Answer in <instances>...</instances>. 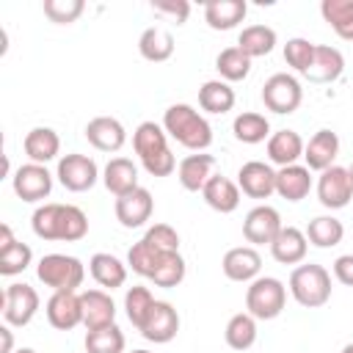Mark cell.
Here are the masks:
<instances>
[{
	"label": "cell",
	"mask_w": 353,
	"mask_h": 353,
	"mask_svg": "<svg viewBox=\"0 0 353 353\" xmlns=\"http://www.w3.org/2000/svg\"><path fill=\"white\" fill-rule=\"evenodd\" d=\"M281 215L276 207L270 204H256L254 210L245 212L243 218V237L251 245H270L276 240V234L281 232Z\"/></svg>",
	"instance_id": "obj_12"
},
{
	"label": "cell",
	"mask_w": 353,
	"mask_h": 353,
	"mask_svg": "<svg viewBox=\"0 0 353 353\" xmlns=\"http://www.w3.org/2000/svg\"><path fill=\"white\" fill-rule=\"evenodd\" d=\"M14 353H36L33 347H19V350H14Z\"/></svg>",
	"instance_id": "obj_52"
},
{
	"label": "cell",
	"mask_w": 353,
	"mask_h": 353,
	"mask_svg": "<svg viewBox=\"0 0 353 353\" xmlns=\"http://www.w3.org/2000/svg\"><path fill=\"white\" fill-rule=\"evenodd\" d=\"M320 14L339 39L353 41V0H323Z\"/></svg>",
	"instance_id": "obj_37"
},
{
	"label": "cell",
	"mask_w": 353,
	"mask_h": 353,
	"mask_svg": "<svg viewBox=\"0 0 353 353\" xmlns=\"http://www.w3.org/2000/svg\"><path fill=\"white\" fill-rule=\"evenodd\" d=\"M201 199L207 201V207H212L221 215H229L240 207V188L237 182H232L223 174H212L201 190Z\"/></svg>",
	"instance_id": "obj_22"
},
{
	"label": "cell",
	"mask_w": 353,
	"mask_h": 353,
	"mask_svg": "<svg viewBox=\"0 0 353 353\" xmlns=\"http://www.w3.org/2000/svg\"><path fill=\"white\" fill-rule=\"evenodd\" d=\"M47 323L58 331H72L74 325L83 323V303L80 292H52L44 306Z\"/></svg>",
	"instance_id": "obj_17"
},
{
	"label": "cell",
	"mask_w": 353,
	"mask_h": 353,
	"mask_svg": "<svg viewBox=\"0 0 353 353\" xmlns=\"http://www.w3.org/2000/svg\"><path fill=\"white\" fill-rule=\"evenodd\" d=\"M312 190V171L301 163L295 165H284L276 171V193L287 201H301L306 199Z\"/></svg>",
	"instance_id": "obj_29"
},
{
	"label": "cell",
	"mask_w": 353,
	"mask_h": 353,
	"mask_svg": "<svg viewBox=\"0 0 353 353\" xmlns=\"http://www.w3.org/2000/svg\"><path fill=\"white\" fill-rule=\"evenodd\" d=\"M113 212H116V221L124 229H138V226H143L152 218L154 199H152V193L146 188H135V190H130V193H124V196L116 199Z\"/></svg>",
	"instance_id": "obj_15"
},
{
	"label": "cell",
	"mask_w": 353,
	"mask_h": 353,
	"mask_svg": "<svg viewBox=\"0 0 353 353\" xmlns=\"http://www.w3.org/2000/svg\"><path fill=\"white\" fill-rule=\"evenodd\" d=\"M174 254V251H171ZM165 254L163 251H157L154 245H149L143 237L138 240V243H132L130 245V251H127V268L132 270V273H138V276H143V279H149L152 273H154V268L160 265V259H163Z\"/></svg>",
	"instance_id": "obj_40"
},
{
	"label": "cell",
	"mask_w": 353,
	"mask_h": 353,
	"mask_svg": "<svg viewBox=\"0 0 353 353\" xmlns=\"http://www.w3.org/2000/svg\"><path fill=\"white\" fill-rule=\"evenodd\" d=\"M143 240H146L149 245H154L157 251H163V254L179 251V234H176V229L168 226V223H154V226H149L146 234H143Z\"/></svg>",
	"instance_id": "obj_46"
},
{
	"label": "cell",
	"mask_w": 353,
	"mask_h": 353,
	"mask_svg": "<svg viewBox=\"0 0 353 353\" xmlns=\"http://www.w3.org/2000/svg\"><path fill=\"white\" fill-rule=\"evenodd\" d=\"M347 171H350V179H353V163H350V165H347Z\"/></svg>",
	"instance_id": "obj_54"
},
{
	"label": "cell",
	"mask_w": 353,
	"mask_h": 353,
	"mask_svg": "<svg viewBox=\"0 0 353 353\" xmlns=\"http://www.w3.org/2000/svg\"><path fill=\"white\" fill-rule=\"evenodd\" d=\"M41 8H44V17L50 22H55V25H72L85 11V3L83 0H44Z\"/></svg>",
	"instance_id": "obj_44"
},
{
	"label": "cell",
	"mask_w": 353,
	"mask_h": 353,
	"mask_svg": "<svg viewBox=\"0 0 353 353\" xmlns=\"http://www.w3.org/2000/svg\"><path fill=\"white\" fill-rule=\"evenodd\" d=\"M17 237H14V232H11V226L8 223H0V248H6V245H11Z\"/></svg>",
	"instance_id": "obj_50"
},
{
	"label": "cell",
	"mask_w": 353,
	"mask_h": 353,
	"mask_svg": "<svg viewBox=\"0 0 353 353\" xmlns=\"http://www.w3.org/2000/svg\"><path fill=\"white\" fill-rule=\"evenodd\" d=\"M138 331L146 342L165 345L179 334V312L168 301H154V306L149 309V314H146V320Z\"/></svg>",
	"instance_id": "obj_13"
},
{
	"label": "cell",
	"mask_w": 353,
	"mask_h": 353,
	"mask_svg": "<svg viewBox=\"0 0 353 353\" xmlns=\"http://www.w3.org/2000/svg\"><path fill=\"white\" fill-rule=\"evenodd\" d=\"M36 276L52 292H77L85 279V265L72 254H44L36 265Z\"/></svg>",
	"instance_id": "obj_5"
},
{
	"label": "cell",
	"mask_w": 353,
	"mask_h": 353,
	"mask_svg": "<svg viewBox=\"0 0 353 353\" xmlns=\"http://www.w3.org/2000/svg\"><path fill=\"white\" fill-rule=\"evenodd\" d=\"M102 182L119 199V196L141 188L138 185V165L132 160H127V157H110L108 165L102 168Z\"/></svg>",
	"instance_id": "obj_28"
},
{
	"label": "cell",
	"mask_w": 353,
	"mask_h": 353,
	"mask_svg": "<svg viewBox=\"0 0 353 353\" xmlns=\"http://www.w3.org/2000/svg\"><path fill=\"white\" fill-rule=\"evenodd\" d=\"M11 185H14V193H17L22 201L39 204V201L50 199V193H52V174L47 171V165L25 163V165H19V168L14 171Z\"/></svg>",
	"instance_id": "obj_11"
},
{
	"label": "cell",
	"mask_w": 353,
	"mask_h": 353,
	"mask_svg": "<svg viewBox=\"0 0 353 353\" xmlns=\"http://www.w3.org/2000/svg\"><path fill=\"white\" fill-rule=\"evenodd\" d=\"M152 306H154V295H152L149 287L135 284V287H130V290L124 292V312H127V320H130L135 328L143 325V320H146V314H149Z\"/></svg>",
	"instance_id": "obj_42"
},
{
	"label": "cell",
	"mask_w": 353,
	"mask_h": 353,
	"mask_svg": "<svg viewBox=\"0 0 353 353\" xmlns=\"http://www.w3.org/2000/svg\"><path fill=\"white\" fill-rule=\"evenodd\" d=\"M88 270H91L94 281H97L99 287H105V290L124 287V281H127V265H124L119 256L105 254V251H99V254H94V256L88 259Z\"/></svg>",
	"instance_id": "obj_30"
},
{
	"label": "cell",
	"mask_w": 353,
	"mask_h": 353,
	"mask_svg": "<svg viewBox=\"0 0 353 353\" xmlns=\"http://www.w3.org/2000/svg\"><path fill=\"white\" fill-rule=\"evenodd\" d=\"M30 262H33V251H30V245L22 243V240H14L11 245L0 248V273H3V276H17V273H22Z\"/></svg>",
	"instance_id": "obj_43"
},
{
	"label": "cell",
	"mask_w": 353,
	"mask_h": 353,
	"mask_svg": "<svg viewBox=\"0 0 353 353\" xmlns=\"http://www.w3.org/2000/svg\"><path fill=\"white\" fill-rule=\"evenodd\" d=\"M248 14L245 0H210L204 3V22L212 30H232L237 28Z\"/></svg>",
	"instance_id": "obj_26"
},
{
	"label": "cell",
	"mask_w": 353,
	"mask_h": 353,
	"mask_svg": "<svg viewBox=\"0 0 353 353\" xmlns=\"http://www.w3.org/2000/svg\"><path fill=\"white\" fill-rule=\"evenodd\" d=\"M85 141L99 152H119L127 143V130L113 116H97L85 124Z\"/></svg>",
	"instance_id": "obj_18"
},
{
	"label": "cell",
	"mask_w": 353,
	"mask_h": 353,
	"mask_svg": "<svg viewBox=\"0 0 353 353\" xmlns=\"http://www.w3.org/2000/svg\"><path fill=\"white\" fill-rule=\"evenodd\" d=\"M199 108L212 113V116H223L234 108V88L226 80H207L199 88Z\"/></svg>",
	"instance_id": "obj_32"
},
{
	"label": "cell",
	"mask_w": 353,
	"mask_h": 353,
	"mask_svg": "<svg viewBox=\"0 0 353 353\" xmlns=\"http://www.w3.org/2000/svg\"><path fill=\"white\" fill-rule=\"evenodd\" d=\"M39 292L25 284V281H14L3 290V323H8L11 328H22L28 325L36 312H39Z\"/></svg>",
	"instance_id": "obj_8"
},
{
	"label": "cell",
	"mask_w": 353,
	"mask_h": 353,
	"mask_svg": "<svg viewBox=\"0 0 353 353\" xmlns=\"http://www.w3.org/2000/svg\"><path fill=\"white\" fill-rule=\"evenodd\" d=\"M163 130L168 132V138L190 152H207L212 143L210 121L188 102H176L163 113Z\"/></svg>",
	"instance_id": "obj_2"
},
{
	"label": "cell",
	"mask_w": 353,
	"mask_h": 353,
	"mask_svg": "<svg viewBox=\"0 0 353 353\" xmlns=\"http://www.w3.org/2000/svg\"><path fill=\"white\" fill-rule=\"evenodd\" d=\"M215 69H218L221 80H226V83H240V80H245L248 72H251V58L234 44V47H226V50L218 52Z\"/></svg>",
	"instance_id": "obj_38"
},
{
	"label": "cell",
	"mask_w": 353,
	"mask_h": 353,
	"mask_svg": "<svg viewBox=\"0 0 353 353\" xmlns=\"http://www.w3.org/2000/svg\"><path fill=\"white\" fill-rule=\"evenodd\" d=\"M290 295L303 309H320L331 301V273L323 265H298L290 273Z\"/></svg>",
	"instance_id": "obj_4"
},
{
	"label": "cell",
	"mask_w": 353,
	"mask_h": 353,
	"mask_svg": "<svg viewBox=\"0 0 353 353\" xmlns=\"http://www.w3.org/2000/svg\"><path fill=\"white\" fill-rule=\"evenodd\" d=\"M212 168H215V157H212V154H207V152H193V154H188V157L179 160V165H176V179H179V185H182L185 190L201 193L204 185H207V179L212 176Z\"/></svg>",
	"instance_id": "obj_21"
},
{
	"label": "cell",
	"mask_w": 353,
	"mask_h": 353,
	"mask_svg": "<svg viewBox=\"0 0 353 353\" xmlns=\"http://www.w3.org/2000/svg\"><path fill=\"white\" fill-rule=\"evenodd\" d=\"M342 237H345V226L334 215H317L306 226V240L314 248H334L342 243Z\"/></svg>",
	"instance_id": "obj_35"
},
{
	"label": "cell",
	"mask_w": 353,
	"mask_h": 353,
	"mask_svg": "<svg viewBox=\"0 0 353 353\" xmlns=\"http://www.w3.org/2000/svg\"><path fill=\"white\" fill-rule=\"evenodd\" d=\"M58 182L72 190V193H85L97 185L99 179V168L94 163V157L88 154H80V152H69L58 160V171H55Z\"/></svg>",
	"instance_id": "obj_9"
},
{
	"label": "cell",
	"mask_w": 353,
	"mask_h": 353,
	"mask_svg": "<svg viewBox=\"0 0 353 353\" xmlns=\"http://www.w3.org/2000/svg\"><path fill=\"white\" fill-rule=\"evenodd\" d=\"M314 41H309V39H301V36H295V39H287V44H284V61H287V66H292L295 72H306L309 69V63H312V58H314Z\"/></svg>",
	"instance_id": "obj_45"
},
{
	"label": "cell",
	"mask_w": 353,
	"mask_h": 353,
	"mask_svg": "<svg viewBox=\"0 0 353 353\" xmlns=\"http://www.w3.org/2000/svg\"><path fill=\"white\" fill-rule=\"evenodd\" d=\"M303 138L295 132V130H279V132H270L268 138V160L279 168L284 165H295L301 157H303Z\"/></svg>",
	"instance_id": "obj_25"
},
{
	"label": "cell",
	"mask_w": 353,
	"mask_h": 353,
	"mask_svg": "<svg viewBox=\"0 0 353 353\" xmlns=\"http://www.w3.org/2000/svg\"><path fill=\"white\" fill-rule=\"evenodd\" d=\"M237 188L248 199H270L276 193V171L262 160H248L237 168Z\"/></svg>",
	"instance_id": "obj_16"
},
{
	"label": "cell",
	"mask_w": 353,
	"mask_h": 353,
	"mask_svg": "<svg viewBox=\"0 0 353 353\" xmlns=\"http://www.w3.org/2000/svg\"><path fill=\"white\" fill-rule=\"evenodd\" d=\"M342 72H345V55L336 47L317 44L314 47V58H312L309 69L303 72V77L309 83H334Z\"/></svg>",
	"instance_id": "obj_24"
},
{
	"label": "cell",
	"mask_w": 353,
	"mask_h": 353,
	"mask_svg": "<svg viewBox=\"0 0 353 353\" xmlns=\"http://www.w3.org/2000/svg\"><path fill=\"white\" fill-rule=\"evenodd\" d=\"M334 276L339 284L353 287V254H342L334 259Z\"/></svg>",
	"instance_id": "obj_48"
},
{
	"label": "cell",
	"mask_w": 353,
	"mask_h": 353,
	"mask_svg": "<svg viewBox=\"0 0 353 353\" xmlns=\"http://www.w3.org/2000/svg\"><path fill=\"white\" fill-rule=\"evenodd\" d=\"M132 149L152 176H171L176 171V157L168 149V132L163 124L154 121H141L132 132Z\"/></svg>",
	"instance_id": "obj_3"
},
{
	"label": "cell",
	"mask_w": 353,
	"mask_h": 353,
	"mask_svg": "<svg viewBox=\"0 0 353 353\" xmlns=\"http://www.w3.org/2000/svg\"><path fill=\"white\" fill-rule=\"evenodd\" d=\"M124 347H127V339L116 323L85 334V353H124Z\"/></svg>",
	"instance_id": "obj_39"
},
{
	"label": "cell",
	"mask_w": 353,
	"mask_h": 353,
	"mask_svg": "<svg viewBox=\"0 0 353 353\" xmlns=\"http://www.w3.org/2000/svg\"><path fill=\"white\" fill-rule=\"evenodd\" d=\"M287 287L276 276H259L245 290V312L256 320H276L284 312Z\"/></svg>",
	"instance_id": "obj_6"
},
{
	"label": "cell",
	"mask_w": 353,
	"mask_h": 353,
	"mask_svg": "<svg viewBox=\"0 0 353 353\" xmlns=\"http://www.w3.org/2000/svg\"><path fill=\"white\" fill-rule=\"evenodd\" d=\"M185 273H188V265H185L182 254L174 251V254H165V256L160 259V265L154 268V273L149 276V281H152L154 287L174 290V287H179V284L185 281Z\"/></svg>",
	"instance_id": "obj_41"
},
{
	"label": "cell",
	"mask_w": 353,
	"mask_h": 353,
	"mask_svg": "<svg viewBox=\"0 0 353 353\" xmlns=\"http://www.w3.org/2000/svg\"><path fill=\"white\" fill-rule=\"evenodd\" d=\"M22 149L25 154L30 157V163H39V165H47L50 160H55L61 154V138L52 127H33L25 141H22Z\"/></svg>",
	"instance_id": "obj_27"
},
{
	"label": "cell",
	"mask_w": 353,
	"mask_h": 353,
	"mask_svg": "<svg viewBox=\"0 0 353 353\" xmlns=\"http://www.w3.org/2000/svg\"><path fill=\"white\" fill-rule=\"evenodd\" d=\"M279 36L270 25H248L240 30L237 36V47L254 61V58H262V55H270L273 47H276Z\"/></svg>",
	"instance_id": "obj_33"
},
{
	"label": "cell",
	"mask_w": 353,
	"mask_h": 353,
	"mask_svg": "<svg viewBox=\"0 0 353 353\" xmlns=\"http://www.w3.org/2000/svg\"><path fill=\"white\" fill-rule=\"evenodd\" d=\"M30 226H33V234L41 237V240L77 243L88 234V218L77 204L44 201L33 210Z\"/></svg>",
	"instance_id": "obj_1"
},
{
	"label": "cell",
	"mask_w": 353,
	"mask_h": 353,
	"mask_svg": "<svg viewBox=\"0 0 353 353\" xmlns=\"http://www.w3.org/2000/svg\"><path fill=\"white\" fill-rule=\"evenodd\" d=\"M130 353H152V350H143V347H138V350H130Z\"/></svg>",
	"instance_id": "obj_53"
},
{
	"label": "cell",
	"mask_w": 353,
	"mask_h": 353,
	"mask_svg": "<svg viewBox=\"0 0 353 353\" xmlns=\"http://www.w3.org/2000/svg\"><path fill=\"white\" fill-rule=\"evenodd\" d=\"M0 336H3V350L0 353H14V331L8 323L0 325Z\"/></svg>",
	"instance_id": "obj_49"
},
{
	"label": "cell",
	"mask_w": 353,
	"mask_h": 353,
	"mask_svg": "<svg viewBox=\"0 0 353 353\" xmlns=\"http://www.w3.org/2000/svg\"><path fill=\"white\" fill-rule=\"evenodd\" d=\"M306 251H309V240L306 232H301L298 226H281V232L270 243V254L279 265H298L306 259Z\"/></svg>",
	"instance_id": "obj_23"
},
{
	"label": "cell",
	"mask_w": 353,
	"mask_h": 353,
	"mask_svg": "<svg viewBox=\"0 0 353 353\" xmlns=\"http://www.w3.org/2000/svg\"><path fill=\"white\" fill-rule=\"evenodd\" d=\"M221 270L229 281H237V284H251L254 279H259V270H262V256L254 245H234L223 254L221 259Z\"/></svg>",
	"instance_id": "obj_14"
},
{
	"label": "cell",
	"mask_w": 353,
	"mask_h": 353,
	"mask_svg": "<svg viewBox=\"0 0 353 353\" xmlns=\"http://www.w3.org/2000/svg\"><path fill=\"white\" fill-rule=\"evenodd\" d=\"M138 52H141V58H146L152 63L168 61L174 55V36H171V30H165L160 25L146 28L141 33V39H138Z\"/></svg>",
	"instance_id": "obj_31"
},
{
	"label": "cell",
	"mask_w": 353,
	"mask_h": 353,
	"mask_svg": "<svg viewBox=\"0 0 353 353\" xmlns=\"http://www.w3.org/2000/svg\"><path fill=\"white\" fill-rule=\"evenodd\" d=\"M317 199L325 210H342L353 201V179L345 165H331L317 176Z\"/></svg>",
	"instance_id": "obj_10"
},
{
	"label": "cell",
	"mask_w": 353,
	"mask_h": 353,
	"mask_svg": "<svg viewBox=\"0 0 353 353\" xmlns=\"http://www.w3.org/2000/svg\"><path fill=\"white\" fill-rule=\"evenodd\" d=\"M152 11L165 14V17H171L176 25H182V22L188 19V14H190V3H188V0H152Z\"/></svg>",
	"instance_id": "obj_47"
},
{
	"label": "cell",
	"mask_w": 353,
	"mask_h": 353,
	"mask_svg": "<svg viewBox=\"0 0 353 353\" xmlns=\"http://www.w3.org/2000/svg\"><path fill=\"white\" fill-rule=\"evenodd\" d=\"M342 353H353V342H347V345L342 347Z\"/></svg>",
	"instance_id": "obj_51"
},
{
	"label": "cell",
	"mask_w": 353,
	"mask_h": 353,
	"mask_svg": "<svg viewBox=\"0 0 353 353\" xmlns=\"http://www.w3.org/2000/svg\"><path fill=\"white\" fill-rule=\"evenodd\" d=\"M232 132H234V138H237L240 143L254 146V143H262V141L270 138V121H268L265 113L245 110V113L234 116V121H232Z\"/></svg>",
	"instance_id": "obj_34"
},
{
	"label": "cell",
	"mask_w": 353,
	"mask_h": 353,
	"mask_svg": "<svg viewBox=\"0 0 353 353\" xmlns=\"http://www.w3.org/2000/svg\"><path fill=\"white\" fill-rule=\"evenodd\" d=\"M262 102L270 113H279V116H290L301 108L303 102V88H301V80L290 72H276L265 80L262 85Z\"/></svg>",
	"instance_id": "obj_7"
},
{
	"label": "cell",
	"mask_w": 353,
	"mask_h": 353,
	"mask_svg": "<svg viewBox=\"0 0 353 353\" xmlns=\"http://www.w3.org/2000/svg\"><path fill=\"white\" fill-rule=\"evenodd\" d=\"M80 303H83V325L88 331L116 323V303H113L110 292H105V290H83L80 292Z\"/></svg>",
	"instance_id": "obj_19"
},
{
	"label": "cell",
	"mask_w": 353,
	"mask_h": 353,
	"mask_svg": "<svg viewBox=\"0 0 353 353\" xmlns=\"http://www.w3.org/2000/svg\"><path fill=\"white\" fill-rule=\"evenodd\" d=\"M223 339L232 350H248L256 342V317H251L248 312H237L229 317L226 328H223Z\"/></svg>",
	"instance_id": "obj_36"
},
{
	"label": "cell",
	"mask_w": 353,
	"mask_h": 353,
	"mask_svg": "<svg viewBox=\"0 0 353 353\" xmlns=\"http://www.w3.org/2000/svg\"><path fill=\"white\" fill-rule=\"evenodd\" d=\"M336 154H339V135L334 130H317L309 138V143L303 146L306 168L309 171H317V174L325 171V168H331L334 160H336Z\"/></svg>",
	"instance_id": "obj_20"
}]
</instances>
